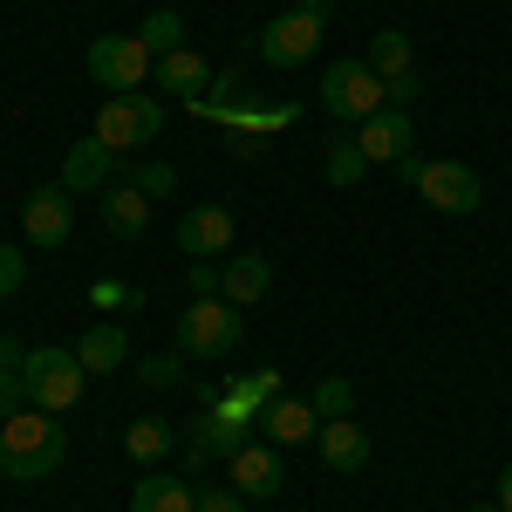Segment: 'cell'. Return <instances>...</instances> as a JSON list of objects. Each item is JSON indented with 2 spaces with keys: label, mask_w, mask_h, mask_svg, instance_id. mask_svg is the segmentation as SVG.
<instances>
[{
  "label": "cell",
  "mask_w": 512,
  "mask_h": 512,
  "mask_svg": "<svg viewBox=\"0 0 512 512\" xmlns=\"http://www.w3.org/2000/svg\"><path fill=\"white\" fill-rule=\"evenodd\" d=\"M62 451H69V437L55 424V410H35V403H21L7 424H0V472L7 478H48L62 465Z\"/></svg>",
  "instance_id": "obj_1"
},
{
  "label": "cell",
  "mask_w": 512,
  "mask_h": 512,
  "mask_svg": "<svg viewBox=\"0 0 512 512\" xmlns=\"http://www.w3.org/2000/svg\"><path fill=\"white\" fill-rule=\"evenodd\" d=\"M239 342H246V308H233L226 294H205L178 315V349L192 362H226Z\"/></svg>",
  "instance_id": "obj_2"
},
{
  "label": "cell",
  "mask_w": 512,
  "mask_h": 512,
  "mask_svg": "<svg viewBox=\"0 0 512 512\" xmlns=\"http://www.w3.org/2000/svg\"><path fill=\"white\" fill-rule=\"evenodd\" d=\"M21 383H28V403L35 410H76L82 390H89V369L76 362V349H28L21 355Z\"/></svg>",
  "instance_id": "obj_3"
},
{
  "label": "cell",
  "mask_w": 512,
  "mask_h": 512,
  "mask_svg": "<svg viewBox=\"0 0 512 512\" xmlns=\"http://www.w3.org/2000/svg\"><path fill=\"white\" fill-rule=\"evenodd\" d=\"M151 76H158V55H151L137 35H96L89 41V82H96V89L137 96Z\"/></svg>",
  "instance_id": "obj_4"
},
{
  "label": "cell",
  "mask_w": 512,
  "mask_h": 512,
  "mask_svg": "<svg viewBox=\"0 0 512 512\" xmlns=\"http://www.w3.org/2000/svg\"><path fill=\"white\" fill-rule=\"evenodd\" d=\"M321 35H328V21L315 7H280L274 21L260 28V62L267 69H301V62L321 55Z\"/></svg>",
  "instance_id": "obj_5"
},
{
  "label": "cell",
  "mask_w": 512,
  "mask_h": 512,
  "mask_svg": "<svg viewBox=\"0 0 512 512\" xmlns=\"http://www.w3.org/2000/svg\"><path fill=\"white\" fill-rule=\"evenodd\" d=\"M321 110L335 123H369L383 110V76L369 62H328L321 69Z\"/></svg>",
  "instance_id": "obj_6"
},
{
  "label": "cell",
  "mask_w": 512,
  "mask_h": 512,
  "mask_svg": "<svg viewBox=\"0 0 512 512\" xmlns=\"http://www.w3.org/2000/svg\"><path fill=\"white\" fill-rule=\"evenodd\" d=\"M164 130V103L158 96H103V110H96V144H110V151H144L151 137Z\"/></svg>",
  "instance_id": "obj_7"
},
{
  "label": "cell",
  "mask_w": 512,
  "mask_h": 512,
  "mask_svg": "<svg viewBox=\"0 0 512 512\" xmlns=\"http://www.w3.org/2000/svg\"><path fill=\"white\" fill-rule=\"evenodd\" d=\"M417 198H424L431 212H444V219H465V212H478V205H485V185H478L472 164L431 158V164H417Z\"/></svg>",
  "instance_id": "obj_8"
},
{
  "label": "cell",
  "mask_w": 512,
  "mask_h": 512,
  "mask_svg": "<svg viewBox=\"0 0 512 512\" xmlns=\"http://www.w3.org/2000/svg\"><path fill=\"white\" fill-rule=\"evenodd\" d=\"M69 226H76V192L69 185H41V192L21 198V233H28V246H62Z\"/></svg>",
  "instance_id": "obj_9"
},
{
  "label": "cell",
  "mask_w": 512,
  "mask_h": 512,
  "mask_svg": "<svg viewBox=\"0 0 512 512\" xmlns=\"http://www.w3.org/2000/svg\"><path fill=\"white\" fill-rule=\"evenodd\" d=\"M233 246V212L226 205H185V219H178V253L185 260H212V253H226Z\"/></svg>",
  "instance_id": "obj_10"
},
{
  "label": "cell",
  "mask_w": 512,
  "mask_h": 512,
  "mask_svg": "<svg viewBox=\"0 0 512 512\" xmlns=\"http://www.w3.org/2000/svg\"><path fill=\"white\" fill-rule=\"evenodd\" d=\"M355 144H362V158L369 164H396V158H410V110H376L369 123H355Z\"/></svg>",
  "instance_id": "obj_11"
},
{
  "label": "cell",
  "mask_w": 512,
  "mask_h": 512,
  "mask_svg": "<svg viewBox=\"0 0 512 512\" xmlns=\"http://www.w3.org/2000/svg\"><path fill=\"white\" fill-rule=\"evenodd\" d=\"M226 472H233V492H239V499H274L280 485H287L280 451H267V444H246L239 458H226Z\"/></svg>",
  "instance_id": "obj_12"
},
{
  "label": "cell",
  "mask_w": 512,
  "mask_h": 512,
  "mask_svg": "<svg viewBox=\"0 0 512 512\" xmlns=\"http://www.w3.org/2000/svg\"><path fill=\"white\" fill-rule=\"evenodd\" d=\"M253 424L274 437V444H308V437H321V417H315V403H308V396H274Z\"/></svg>",
  "instance_id": "obj_13"
},
{
  "label": "cell",
  "mask_w": 512,
  "mask_h": 512,
  "mask_svg": "<svg viewBox=\"0 0 512 512\" xmlns=\"http://www.w3.org/2000/svg\"><path fill=\"white\" fill-rule=\"evenodd\" d=\"M267 287H274V260L267 253H239L219 267V294L233 301V308H253V301H267Z\"/></svg>",
  "instance_id": "obj_14"
},
{
  "label": "cell",
  "mask_w": 512,
  "mask_h": 512,
  "mask_svg": "<svg viewBox=\"0 0 512 512\" xmlns=\"http://www.w3.org/2000/svg\"><path fill=\"white\" fill-rule=\"evenodd\" d=\"M110 178H117V151L96 144V137H82L76 151L62 158V185H69V192H103Z\"/></svg>",
  "instance_id": "obj_15"
},
{
  "label": "cell",
  "mask_w": 512,
  "mask_h": 512,
  "mask_svg": "<svg viewBox=\"0 0 512 512\" xmlns=\"http://www.w3.org/2000/svg\"><path fill=\"white\" fill-rule=\"evenodd\" d=\"M151 82H158L164 96H205L212 89V62L192 55V48H171V55H158V76Z\"/></svg>",
  "instance_id": "obj_16"
},
{
  "label": "cell",
  "mask_w": 512,
  "mask_h": 512,
  "mask_svg": "<svg viewBox=\"0 0 512 512\" xmlns=\"http://www.w3.org/2000/svg\"><path fill=\"white\" fill-rule=\"evenodd\" d=\"M321 458H328V472H362V465H369V431H362L355 417L321 424Z\"/></svg>",
  "instance_id": "obj_17"
},
{
  "label": "cell",
  "mask_w": 512,
  "mask_h": 512,
  "mask_svg": "<svg viewBox=\"0 0 512 512\" xmlns=\"http://www.w3.org/2000/svg\"><path fill=\"white\" fill-rule=\"evenodd\" d=\"M76 362L89 369V376H110V369H123V362H130V335H123L117 321H96V328L76 342Z\"/></svg>",
  "instance_id": "obj_18"
},
{
  "label": "cell",
  "mask_w": 512,
  "mask_h": 512,
  "mask_svg": "<svg viewBox=\"0 0 512 512\" xmlns=\"http://www.w3.org/2000/svg\"><path fill=\"white\" fill-rule=\"evenodd\" d=\"M130 512H198V492L185 485V478L151 472V478H137V485H130Z\"/></svg>",
  "instance_id": "obj_19"
},
{
  "label": "cell",
  "mask_w": 512,
  "mask_h": 512,
  "mask_svg": "<svg viewBox=\"0 0 512 512\" xmlns=\"http://www.w3.org/2000/svg\"><path fill=\"white\" fill-rule=\"evenodd\" d=\"M103 226L117 239H137L151 226V198L137 192V185H110V192H103Z\"/></svg>",
  "instance_id": "obj_20"
},
{
  "label": "cell",
  "mask_w": 512,
  "mask_h": 512,
  "mask_svg": "<svg viewBox=\"0 0 512 512\" xmlns=\"http://www.w3.org/2000/svg\"><path fill=\"white\" fill-rule=\"evenodd\" d=\"M171 424L164 417H130V431H123V451H130V465H158L164 451H171Z\"/></svg>",
  "instance_id": "obj_21"
},
{
  "label": "cell",
  "mask_w": 512,
  "mask_h": 512,
  "mask_svg": "<svg viewBox=\"0 0 512 512\" xmlns=\"http://www.w3.org/2000/svg\"><path fill=\"white\" fill-rule=\"evenodd\" d=\"M246 424H253V417H239V410H212V417L198 424V444H205L212 458H239V451H246Z\"/></svg>",
  "instance_id": "obj_22"
},
{
  "label": "cell",
  "mask_w": 512,
  "mask_h": 512,
  "mask_svg": "<svg viewBox=\"0 0 512 512\" xmlns=\"http://www.w3.org/2000/svg\"><path fill=\"white\" fill-rule=\"evenodd\" d=\"M376 76L390 82V76H410V35L403 28H383V35H369V55H362Z\"/></svg>",
  "instance_id": "obj_23"
},
{
  "label": "cell",
  "mask_w": 512,
  "mask_h": 512,
  "mask_svg": "<svg viewBox=\"0 0 512 512\" xmlns=\"http://www.w3.org/2000/svg\"><path fill=\"white\" fill-rule=\"evenodd\" d=\"M137 41H144L151 55H171V48H185V21H178V7H158V14H144V21H137Z\"/></svg>",
  "instance_id": "obj_24"
},
{
  "label": "cell",
  "mask_w": 512,
  "mask_h": 512,
  "mask_svg": "<svg viewBox=\"0 0 512 512\" xmlns=\"http://www.w3.org/2000/svg\"><path fill=\"white\" fill-rule=\"evenodd\" d=\"M308 403H315L321 424H335V417H349V410H355V383H349V376H321Z\"/></svg>",
  "instance_id": "obj_25"
},
{
  "label": "cell",
  "mask_w": 512,
  "mask_h": 512,
  "mask_svg": "<svg viewBox=\"0 0 512 512\" xmlns=\"http://www.w3.org/2000/svg\"><path fill=\"white\" fill-rule=\"evenodd\" d=\"M321 171H328V185H362L369 158H362V144H349V137H342V144H328V164H321Z\"/></svg>",
  "instance_id": "obj_26"
},
{
  "label": "cell",
  "mask_w": 512,
  "mask_h": 512,
  "mask_svg": "<svg viewBox=\"0 0 512 512\" xmlns=\"http://www.w3.org/2000/svg\"><path fill=\"white\" fill-rule=\"evenodd\" d=\"M130 185H137L144 198H171V192H178V171H171V164H137Z\"/></svg>",
  "instance_id": "obj_27"
},
{
  "label": "cell",
  "mask_w": 512,
  "mask_h": 512,
  "mask_svg": "<svg viewBox=\"0 0 512 512\" xmlns=\"http://www.w3.org/2000/svg\"><path fill=\"white\" fill-rule=\"evenodd\" d=\"M21 280H28V260H21V246H7V239H0V294H21Z\"/></svg>",
  "instance_id": "obj_28"
},
{
  "label": "cell",
  "mask_w": 512,
  "mask_h": 512,
  "mask_svg": "<svg viewBox=\"0 0 512 512\" xmlns=\"http://www.w3.org/2000/svg\"><path fill=\"white\" fill-rule=\"evenodd\" d=\"M21 403H28V383H21V369H0V424H7Z\"/></svg>",
  "instance_id": "obj_29"
},
{
  "label": "cell",
  "mask_w": 512,
  "mask_h": 512,
  "mask_svg": "<svg viewBox=\"0 0 512 512\" xmlns=\"http://www.w3.org/2000/svg\"><path fill=\"white\" fill-rule=\"evenodd\" d=\"M137 376H144L151 390H164V383H178V355H144V362H137Z\"/></svg>",
  "instance_id": "obj_30"
},
{
  "label": "cell",
  "mask_w": 512,
  "mask_h": 512,
  "mask_svg": "<svg viewBox=\"0 0 512 512\" xmlns=\"http://www.w3.org/2000/svg\"><path fill=\"white\" fill-rule=\"evenodd\" d=\"M383 103H390V110H410V103H417V69H410V76H390V82H383Z\"/></svg>",
  "instance_id": "obj_31"
},
{
  "label": "cell",
  "mask_w": 512,
  "mask_h": 512,
  "mask_svg": "<svg viewBox=\"0 0 512 512\" xmlns=\"http://www.w3.org/2000/svg\"><path fill=\"white\" fill-rule=\"evenodd\" d=\"M246 499H239L233 485H212V492H198V512H239Z\"/></svg>",
  "instance_id": "obj_32"
},
{
  "label": "cell",
  "mask_w": 512,
  "mask_h": 512,
  "mask_svg": "<svg viewBox=\"0 0 512 512\" xmlns=\"http://www.w3.org/2000/svg\"><path fill=\"white\" fill-rule=\"evenodd\" d=\"M192 294L205 301V294H219V267H205V260H192Z\"/></svg>",
  "instance_id": "obj_33"
},
{
  "label": "cell",
  "mask_w": 512,
  "mask_h": 512,
  "mask_svg": "<svg viewBox=\"0 0 512 512\" xmlns=\"http://www.w3.org/2000/svg\"><path fill=\"white\" fill-rule=\"evenodd\" d=\"M0 369H21V342H7V335H0Z\"/></svg>",
  "instance_id": "obj_34"
},
{
  "label": "cell",
  "mask_w": 512,
  "mask_h": 512,
  "mask_svg": "<svg viewBox=\"0 0 512 512\" xmlns=\"http://www.w3.org/2000/svg\"><path fill=\"white\" fill-rule=\"evenodd\" d=\"M499 512H512V465L499 472Z\"/></svg>",
  "instance_id": "obj_35"
},
{
  "label": "cell",
  "mask_w": 512,
  "mask_h": 512,
  "mask_svg": "<svg viewBox=\"0 0 512 512\" xmlns=\"http://www.w3.org/2000/svg\"><path fill=\"white\" fill-rule=\"evenodd\" d=\"M287 7H315V14H321V7H328V0H287Z\"/></svg>",
  "instance_id": "obj_36"
},
{
  "label": "cell",
  "mask_w": 512,
  "mask_h": 512,
  "mask_svg": "<svg viewBox=\"0 0 512 512\" xmlns=\"http://www.w3.org/2000/svg\"><path fill=\"white\" fill-rule=\"evenodd\" d=\"M472 512H499V506H472Z\"/></svg>",
  "instance_id": "obj_37"
},
{
  "label": "cell",
  "mask_w": 512,
  "mask_h": 512,
  "mask_svg": "<svg viewBox=\"0 0 512 512\" xmlns=\"http://www.w3.org/2000/svg\"><path fill=\"white\" fill-rule=\"evenodd\" d=\"M171 7H178V0H171Z\"/></svg>",
  "instance_id": "obj_38"
}]
</instances>
